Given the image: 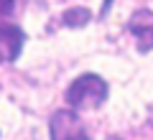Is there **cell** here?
I'll return each instance as SVG.
<instances>
[{
    "mask_svg": "<svg viewBox=\"0 0 153 140\" xmlns=\"http://www.w3.org/2000/svg\"><path fill=\"white\" fill-rule=\"evenodd\" d=\"M105 99H107V81L97 74H82L66 89V102L74 110L100 107Z\"/></svg>",
    "mask_w": 153,
    "mask_h": 140,
    "instance_id": "1",
    "label": "cell"
},
{
    "mask_svg": "<svg viewBox=\"0 0 153 140\" xmlns=\"http://www.w3.org/2000/svg\"><path fill=\"white\" fill-rule=\"evenodd\" d=\"M51 140H89L82 120L76 117L71 110H59L51 117Z\"/></svg>",
    "mask_w": 153,
    "mask_h": 140,
    "instance_id": "2",
    "label": "cell"
},
{
    "mask_svg": "<svg viewBox=\"0 0 153 140\" xmlns=\"http://www.w3.org/2000/svg\"><path fill=\"white\" fill-rule=\"evenodd\" d=\"M26 43V33L13 23H3L0 26V61H16L23 51Z\"/></svg>",
    "mask_w": 153,
    "mask_h": 140,
    "instance_id": "3",
    "label": "cell"
},
{
    "mask_svg": "<svg viewBox=\"0 0 153 140\" xmlns=\"http://www.w3.org/2000/svg\"><path fill=\"white\" fill-rule=\"evenodd\" d=\"M128 31L138 38V49L143 54L153 49V13L151 10H138L128 21Z\"/></svg>",
    "mask_w": 153,
    "mask_h": 140,
    "instance_id": "4",
    "label": "cell"
},
{
    "mask_svg": "<svg viewBox=\"0 0 153 140\" xmlns=\"http://www.w3.org/2000/svg\"><path fill=\"white\" fill-rule=\"evenodd\" d=\"M89 18H92V13L87 10V8H71V10H66L64 16H61V23L69 28H79L84 26V23H89Z\"/></svg>",
    "mask_w": 153,
    "mask_h": 140,
    "instance_id": "5",
    "label": "cell"
},
{
    "mask_svg": "<svg viewBox=\"0 0 153 140\" xmlns=\"http://www.w3.org/2000/svg\"><path fill=\"white\" fill-rule=\"evenodd\" d=\"M13 3H16V0H0V18L13 10Z\"/></svg>",
    "mask_w": 153,
    "mask_h": 140,
    "instance_id": "6",
    "label": "cell"
}]
</instances>
